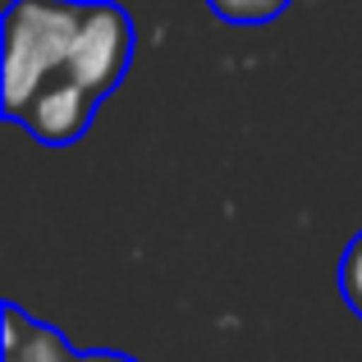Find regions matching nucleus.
<instances>
[{"instance_id":"1","label":"nucleus","mask_w":362,"mask_h":362,"mask_svg":"<svg viewBox=\"0 0 362 362\" xmlns=\"http://www.w3.org/2000/svg\"><path fill=\"white\" fill-rule=\"evenodd\" d=\"M83 23L88 0H14L5 9V119H14L33 92L69 64Z\"/></svg>"},{"instance_id":"2","label":"nucleus","mask_w":362,"mask_h":362,"mask_svg":"<svg viewBox=\"0 0 362 362\" xmlns=\"http://www.w3.org/2000/svg\"><path fill=\"white\" fill-rule=\"evenodd\" d=\"M69 344L60 330L42 326V321L23 317V308L5 303V362H74Z\"/></svg>"},{"instance_id":"3","label":"nucleus","mask_w":362,"mask_h":362,"mask_svg":"<svg viewBox=\"0 0 362 362\" xmlns=\"http://www.w3.org/2000/svg\"><path fill=\"white\" fill-rule=\"evenodd\" d=\"M206 5L225 23H271V18L284 14L289 0H206Z\"/></svg>"},{"instance_id":"4","label":"nucleus","mask_w":362,"mask_h":362,"mask_svg":"<svg viewBox=\"0 0 362 362\" xmlns=\"http://www.w3.org/2000/svg\"><path fill=\"white\" fill-rule=\"evenodd\" d=\"M339 293H344L349 312L362 321V234H354L344 247V262H339Z\"/></svg>"},{"instance_id":"5","label":"nucleus","mask_w":362,"mask_h":362,"mask_svg":"<svg viewBox=\"0 0 362 362\" xmlns=\"http://www.w3.org/2000/svg\"><path fill=\"white\" fill-rule=\"evenodd\" d=\"M74 362H133L129 354H110V349H92V354H78Z\"/></svg>"}]
</instances>
